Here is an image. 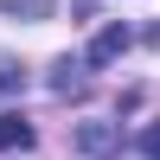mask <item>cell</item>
<instances>
[{
	"label": "cell",
	"mask_w": 160,
	"mask_h": 160,
	"mask_svg": "<svg viewBox=\"0 0 160 160\" xmlns=\"http://www.w3.org/2000/svg\"><path fill=\"white\" fill-rule=\"evenodd\" d=\"M32 148V122L26 115H0V154H26Z\"/></svg>",
	"instance_id": "obj_1"
},
{
	"label": "cell",
	"mask_w": 160,
	"mask_h": 160,
	"mask_svg": "<svg viewBox=\"0 0 160 160\" xmlns=\"http://www.w3.org/2000/svg\"><path fill=\"white\" fill-rule=\"evenodd\" d=\"M122 51H128V26H102L96 45H90V64H109V58H122Z\"/></svg>",
	"instance_id": "obj_2"
},
{
	"label": "cell",
	"mask_w": 160,
	"mask_h": 160,
	"mask_svg": "<svg viewBox=\"0 0 160 160\" xmlns=\"http://www.w3.org/2000/svg\"><path fill=\"white\" fill-rule=\"evenodd\" d=\"M51 7L58 0H0V13H13V19H51Z\"/></svg>",
	"instance_id": "obj_3"
},
{
	"label": "cell",
	"mask_w": 160,
	"mask_h": 160,
	"mask_svg": "<svg viewBox=\"0 0 160 160\" xmlns=\"http://www.w3.org/2000/svg\"><path fill=\"white\" fill-rule=\"evenodd\" d=\"M26 90V71H19V58H0V102L7 96H19Z\"/></svg>",
	"instance_id": "obj_4"
},
{
	"label": "cell",
	"mask_w": 160,
	"mask_h": 160,
	"mask_svg": "<svg viewBox=\"0 0 160 160\" xmlns=\"http://www.w3.org/2000/svg\"><path fill=\"white\" fill-rule=\"evenodd\" d=\"M77 141H83L90 154H109V148H115V128H102V122H90L83 135H77Z\"/></svg>",
	"instance_id": "obj_5"
},
{
	"label": "cell",
	"mask_w": 160,
	"mask_h": 160,
	"mask_svg": "<svg viewBox=\"0 0 160 160\" xmlns=\"http://www.w3.org/2000/svg\"><path fill=\"white\" fill-rule=\"evenodd\" d=\"M141 148H148V160H160V122L148 128V135H141Z\"/></svg>",
	"instance_id": "obj_6"
}]
</instances>
